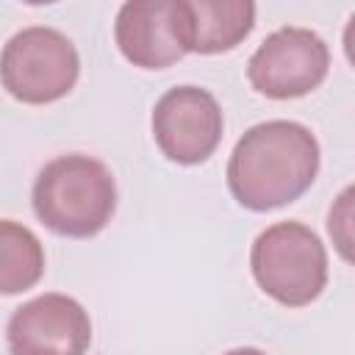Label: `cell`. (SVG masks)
<instances>
[{"label":"cell","instance_id":"obj_2","mask_svg":"<svg viewBox=\"0 0 355 355\" xmlns=\"http://www.w3.org/2000/svg\"><path fill=\"white\" fill-rule=\"evenodd\" d=\"M31 202L39 222L53 233L92 239L116 211V180L111 169L92 155H58L36 175Z\"/></svg>","mask_w":355,"mask_h":355},{"label":"cell","instance_id":"obj_12","mask_svg":"<svg viewBox=\"0 0 355 355\" xmlns=\"http://www.w3.org/2000/svg\"><path fill=\"white\" fill-rule=\"evenodd\" d=\"M28 6H50V3H58V0H22Z\"/></svg>","mask_w":355,"mask_h":355},{"label":"cell","instance_id":"obj_5","mask_svg":"<svg viewBox=\"0 0 355 355\" xmlns=\"http://www.w3.org/2000/svg\"><path fill=\"white\" fill-rule=\"evenodd\" d=\"M327 69V42L311 28L286 25L258 44L247 64V78L252 89L269 100H297L319 89Z\"/></svg>","mask_w":355,"mask_h":355},{"label":"cell","instance_id":"obj_6","mask_svg":"<svg viewBox=\"0 0 355 355\" xmlns=\"http://www.w3.org/2000/svg\"><path fill=\"white\" fill-rule=\"evenodd\" d=\"M222 108L208 89L175 86L153 108V139L158 150L180 166L202 164L222 141Z\"/></svg>","mask_w":355,"mask_h":355},{"label":"cell","instance_id":"obj_9","mask_svg":"<svg viewBox=\"0 0 355 355\" xmlns=\"http://www.w3.org/2000/svg\"><path fill=\"white\" fill-rule=\"evenodd\" d=\"M189 17V47L216 55L239 47L255 28V0H183Z\"/></svg>","mask_w":355,"mask_h":355},{"label":"cell","instance_id":"obj_4","mask_svg":"<svg viewBox=\"0 0 355 355\" xmlns=\"http://www.w3.org/2000/svg\"><path fill=\"white\" fill-rule=\"evenodd\" d=\"M80 75L75 44L55 28L33 25L14 33L0 53V83L25 105H47L67 97Z\"/></svg>","mask_w":355,"mask_h":355},{"label":"cell","instance_id":"obj_11","mask_svg":"<svg viewBox=\"0 0 355 355\" xmlns=\"http://www.w3.org/2000/svg\"><path fill=\"white\" fill-rule=\"evenodd\" d=\"M349 200H352V189H344L338 202L330 208V216H327V230H330V236H333L344 261H352V255H349V230H347L349 227Z\"/></svg>","mask_w":355,"mask_h":355},{"label":"cell","instance_id":"obj_10","mask_svg":"<svg viewBox=\"0 0 355 355\" xmlns=\"http://www.w3.org/2000/svg\"><path fill=\"white\" fill-rule=\"evenodd\" d=\"M44 275V247L31 227L0 219V294H22Z\"/></svg>","mask_w":355,"mask_h":355},{"label":"cell","instance_id":"obj_7","mask_svg":"<svg viewBox=\"0 0 355 355\" xmlns=\"http://www.w3.org/2000/svg\"><path fill=\"white\" fill-rule=\"evenodd\" d=\"M114 39L139 69L172 67L191 53L183 0H125L114 22Z\"/></svg>","mask_w":355,"mask_h":355},{"label":"cell","instance_id":"obj_3","mask_svg":"<svg viewBox=\"0 0 355 355\" xmlns=\"http://www.w3.org/2000/svg\"><path fill=\"white\" fill-rule=\"evenodd\" d=\"M258 288L286 308H305L327 286V252L322 239L302 222H275L258 233L250 250Z\"/></svg>","mask_w":355,"mask_h":355},{"label":"cell","instance_id":"obj_8","mask_svg":"<svg viewBox=\"0 0 355 355\" xmlns=\"http://www.w3.org/2000/svg\"><path fill=\"white\" fill-rule=\"evenodd\" d=\"M6 338L17 355H80L92 341V319L78 300L50 291L14 308Z\"/></svg>","mask_w":355,"mask_h":355},{"label":"cell","instance_id":"obj_1","mask_svg":"<svg viewBox=\"0 0 355 355\" xmlns=\"http://www.w3.org/2000/svg\"><path fill=\"white\" fill-rule=\"evenodd\" d=\"M319 141L291 119L252 125L227 161V189L250 211H275L300 200L319 172Z\"/></svg>","mask_w":355,"mask_h":355}]
</instances>
